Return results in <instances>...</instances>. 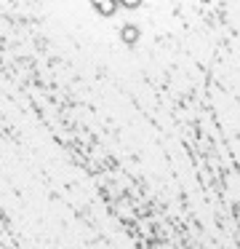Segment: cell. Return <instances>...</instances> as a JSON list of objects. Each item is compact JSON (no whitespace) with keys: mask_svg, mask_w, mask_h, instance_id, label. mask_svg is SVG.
<instances>
[{"mask_svg":"<svg viewBox=\"0 0 240 249\" xmlns=\"http://www.w3.org/2000/svg\"><path fill=\"white\" fill-rule=\"evenodd\" d=\"M139 35H142V33H139L136 24H123V27H120V40L126 46H136L139 43Z\"/></svg>","mask_w":240,"mask_h":249,"instance_id":"2","label":"cell"},{"mask_svg":"<svg viewBox=\"0 0 240 249\" xmlns=\"http://www.w3.org/2000/svg\"><path fill=\"white\" fill-rule=\"evenodd\" d=\"M117 6H123V8H139V6H142V0H117Z\"/></svg>","mask_w":240,"mask_h":249,"instance_id":"3","label":"cell"},{"mask_svg":"<svg viewBox=\"0 0 240 249\" xmlns=\"http://www.w3.org/2000/svg\"><path fill=\"white\" fill-rule=\"evenodd\" d=\"M91 6L99 17H112L117 11V0H91Z\"/></svg>","mask_w":240,"mask_h":249,"instance_id":"1","label":"cell"}]
</instances>
